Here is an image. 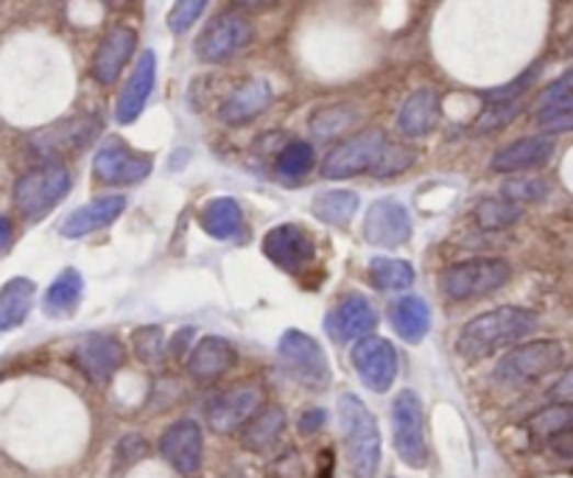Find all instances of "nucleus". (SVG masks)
<instances>
[{
    "label": "nucleus",
    "mask_w": 573,
    "mask_h": 478,
    "mask_svg": "<svg viewBox=\"0 0 573 478\" xmlns=\"http://www.w3.org/2000/svg\"><path fill=\"white\" fill-rule=\"evenodd\" d=\"M535 327L537 313L529 311V308H493V311L470 319L468 325L462 327L457 349L464 358H470V362H479V358L493 356L498 349L524 342Z\"/></svg>",
    "instance_id": "f257e3e1"
},
{
    "label": "nucleus",
    "mask_w": 573,
    "mask_h": 478,
    "mask_svg": "<svg viewBox=\"0 0 573 478\" xmlns=\"http://www.w3.org/2000/svg\"><path fill=\"white\" fill-rule=\"evenodd\" d=\"M339 423L341 431H345L352 476L375 478L378 467H381V431H378L375 418L370 414L364 400L350 392L341 394Z\"/></svg>",
    "instance_id": "f03ea898"
},
{
    "label": "nucleus",
    "mask_w": 573,
    "mask_h": 478,
    "mask_svg": "<svg viewBox=\"0 0 573 478\" xmlns=\"http://www.w3.org/2000/svg\"><path fill=\"white\" fill-rule=\"evenodd\" d=\"M70 193V174L63 163L37 166L14 185V204L29 221H43Z\"/></svg>",
    "instance_id": "7ed1b4c3"
},
{
    "label": "nucleus",
    "mask_w": 573,
    "mask_h": 478,
    "mask_svg": "<svg viewBox=\"0 0 573 478\" xmlns=\"http://www.w3.org/2000/svg\"><path fill=\"white\" fill-rule=\"evenodd\" d=\"M565 362V347L554 338H540V342H526L509 349L495 367V378L506 387H526L535 380L546 378Z\"/></svg>",
    "instance_id": "20e7f679"
},
{
    "label": "nucleus",
    "mask_w": 573,
    "mask_h": 478,
    "mask_svg": "<svg viewBox=\"0 0 573 478\" xmlns=\"http://www.w3.org/2000/svg\"><path fill=\"white\" fill-rule=\"evenodd\" d=\"M512 277V266L504 258H470L442 271V291L450 300H479L504 289Z\"/></svg>",
    "instance_id": "39448f33"
},
{
    "label": "nucleus",
    "mask_w": 573,
    "mask_h": 478,
    "mask_svg": "<svg viewBox=\"0 0 573 478\" xmlns=\"http://www.w3.org/2000/svg\"><path fill=\"white\" fill-rule=\"evenodd\" d=\"M255 37L252 20L240 12H222L210 20L196 40V56L207 65H222L247 48Z\"/></svg>",
    "instance_id": "423d86ee"
},
{
    "label": "nucleus",
    "mask_w": 573,
    "mask_h": 478,
    "mask_svg": "<svg viewBox=\"0 0 573 478\" xmlns=\"http://www.w3.org/2000/svg\"><path fill=\"white\" fill-rule=\"evenodd\" d=\"M278 356L283 362L285 373L294 380H300L303 387L325 389L330 383V367H327L325 349L308 333L285 331L278 344Z\"/></svg>",
    "instance_id": "0eeeda50"
},
{
    "label": "nucleus",
    "mask_w": 573,
    "mask_h": 478,
    "mask_svg": "<svg viewBox=\"0 0 573 478\" xmlns=\"http://www.w3.org/2000/svg\"><path fill=\"white\" fill-rule=\"evenodd\" d=\"M386 143V132L378 130V126L358 132V135L341 141L334 152L327 154L322 174H325V179H350L358 177V174L372 171Z\"/></svg>",
    "instance_id": "6e6552de"
},
{
    "label": "nucleus",
    "mask_w": 573,
    "mask_h": 478,
    "mask_svg": "<svg viewBox=\"0 0 573 478\" xmlns=\"http://www.w3.org/2000/svg\"><path fill=\"white\" fill-rule=\"evenodd\" d=\"M395 420V448L408 467H426L428 445H426V423H423V403L412 389L401 392L392 405Z\"/></svg>",
    "instance_id": "1a4fd4ad"
},
{
    "label": "nucleus",
    "mask_w": 573,
    "mask_h": 478,
    "mask_svg": "<svg viewBox=\"0 0 573 478\" xmlns=\"http://www.w3.org/2000/svg\"><path fill=\"white\" fill-rule=\"evenodd\" d=\"M93 174L104 185H132L151 174V157L126 146L121 137H106L96 152Z\"/></svg>",
    "instance_id": "9d476101"
},
{
    "label": "nucleus",
    "mask_w": 573,
    "mask_h": 478,
    "mask_svg": "<svg viewBox=\"0 0 573 478\" xmlns=\"http://www.w3.org/2000/svg\"><path fill=\"white\" fill-rule=\"evenodd\" d=\"M260 405H263V389L247 383V387H235L216 394L207 403L204 414H207L210 429L218 431V434H233L258 414Z\"/></svg>",
    "instance_id": "9b49d317"
},
{
    "label": "nucleus",
    "mask_w": 573,
    "mask_h": 478,
    "mask_svg": "<svg viewBox=\"0 0 573 478\" xmlns=\"http://www.w3.org/2000/svg\"><path fill=\"white\" fill-rule=\"evenodd\" d=\"M101 135V121L96 115H76L68 121L50 123L32 137V146L43 157H63L87 148Z\"/></svg>",
    "instance_id": "f8f14e48"
},
{
    "label": "nucleus",
    "mask_w": 573,
    "mask_h": 478,
    "mask_svg": "<svg viewBox=\"0 0 573 478\" xmlns=\"http://www.w3.org/2000/svg\"><path fill=\"white\" fill-rule=\"evenodd\" d=\"M352 367L372 392H386L397 378V353L386 338L364 336L352 347Z\"/></svg>",
    "instance_id": "ddd939ff"
},
{
    "label": "nucleus",
    "mask_w": 573,
    "mask_h": 478,
    "mask_svg": "<svg viewBox=\"0 0 573 478\" xmlns=\"http://www.w3.org/2000/svg\"><path fill=\"white\" fill-rule=\"evenodd\" d=\"M364 238L381 249H395L412 238V215L397 199L383 197L367 210Z\"/></svg>",
    "instance_id": "4468645a"
},
{
    "label": "nucleus",
    "mask_w": 573,
    "mask_h": 478,
    "mask_svg": "<svg viewBox=\"0 0 573 478\" xmlns=\"http://www.w3.org/2000/svg\"><path fill=\"white\" fill-rule=\"evenodd\" d=\"M263 255L289 275H300L314 260V241L296 224H278L263 238Z\"/></svg>",
    "instance_id": "2eb2a0df"
},
{
    "label": "nucleus",
    "mask_w": 573,
    "mask_h": 478,
    "mask_svg": "<svg viewBox=\"0 0 573 478\" xmlns=\"http://www.w3.org/2000/svg\"><path fill=\"white\" fill-rule=\"evenodd\" d=\"M202 451L204 436L196 420H179V423L162 431L160 454L182 476H196L199 467H202Z\"/></svg>",
    "instance_id": "dca6fc26"
},
{
    "label": "nucleus",
    "mask_w": 573,
    "mask_h": 478,
    "mask_svg": "<svg viewBox=\"0 0 573 478\" xmlns=\"http://www.w3.org/2000/svg\"><path fill=\"white\" fill-rule=\"evenodd\" d=\"M124 358V344L117 342L115 336H104V333H93V336L81 338L79 347L74 349V364L93 383H106L121 369Z\"/></svg>",
    "instance_id": "f3484780"
},
{
    "label": "nucleus",
    "mask_w": 573,
    "mask_h": 478,
    "mask_svg": "<svg viewBox=\"0 0 573 478\" xmlns=\"http://www.w3.org/2000/svg\"><path fill=\"white\" fill-rule=\"evenodd\" d=\"M137 45V34L130 25H115V29L106 31V37L101 40L99 48L93 54V65H90V74L99 85L110 87L115 85L117 76L124 74L126 62L132 59Z\"/></svg>",
    "instance_id": "a211bd4d"
},
{
    "label": "nucleus",
    "mask_w": 573,
    "mask_h": 478,
    "mask_svg": "<svg viewBox=\"0 0 573 478\" xmlns=\"http://www.w3.org/2000/svg\"><path fill=\"white\" fill-rule=\"evenodd\" d=\"M378 327V311L370 305V300L361 294H350L327 313L325 331L336 342H358V338L370 336Z\"/></svg>",
    "instance_id": "6ab92c4d"
},
{
    "label": "nucleus",
    "mask_w": 573,
    "mask_h": 478,
    "mask_svg": "<svg viewBox=\"0 0 573 478\" xmlns=\"http://www.w3.org/2000/svg\"><path fill=\"white\" fill-rule=\"evenodd\" d=\"M155 76H157V56L155 51H146L137 59L135 70H132L130 81H126L121 99H117L115 107V121L117 123H135L141 118L143 107H146L148 96L155 90Z\"/></svg>",
    "instance_id": "aec40b11"
},
{
    "label": "nucleus",
    "mask_w": 573,
    "mask_h": 478,
    "mask_svg": "<svg viewBox=\"0 0 573 478\" xmlns=\"http://www.w3.org/2000/svg\"><path fill=\"white\" fill-rule=\"evenodd\" d=\"M271 101H274V92H271L269 81L249 79L229 92L227 101H224L222 110H218V118H222L227 126H244V123L255 121L260 112L269 110Z\"/></svg>",
    "instance_id": "412c9836"
},
{
    "label": "nucleus",
    "mask_w": 573,
    "mask_h": 478,
    "mask_svg": "<svg viewBox=\"0 0 573 478\" xmlns=\"http://www.w3.org/2000/svg\"><path fill=\"white\" fill-rule=\"evenodd\" d=\"M551 154H554V141H551L549 135L520 137V141L498 148V152L493 154V163H490V166H493V171L498 174L526 171V168L546 166Z\"/></svg>",
    "instance_id": "4be33fe9"
},
{
    "label": "nucleus",
    "mask_w": 573,
    "mask_h": 478,
    "mask_svg": "<svg viewBox=\"0 0 573 478\" xmlns=\"http://www.w3.org/2000/svg\"><path fill=\"white\" fill-rule=\"evenodd\" d=\"M235 353L233 344L222 336H204L196 347L191 349V358H188V373L193 375L202 383H210V380L222 378L224 373L235 367Z\"/></svg>",
    "instance_id": "5701e85b"
},
{
    "label": "nucleus",
    "mask_w": 573,
    "mask_h": 478,
    "mask_svg": "<svg viewBox=\"0 0 573 478\" xmlns=\"http://www.w3.org/2000/svg\"><path fill=\"white\" fill-rule=\"evenodd\" d=\"M126 199L124 197H101L96 202L85 204V208H76L68 219L63 221L59 233L65 238H85V235L96 233V230L110 227L117 215L124 213Z\"/></svg>",
    "instance_id": "b1692460"
},
{
    "label": "nucleus",
    "mask_w": 573,
    "mask_h": 478,
    "mask_svg": "<svg viewBox=\"0 0 573 478\" xmlns=\"http://www.w3.org/2000/svg\"><path fill=\"white\" fill-rule=\"evenodd\" d=\"M439 115H442V104H439L437 90L423 87L406 99L401 115H397V126L406 137H426L437 130Z\"/></svg>",
    "instance_id": "393cba45"
},
{
    "label": "nucleus",
    "mask_w": 573,
    "mask_h": 478,
    "mask_svg": "<svg viewBox=\"0 0 573 478\" xmlns=\"http://www.w3.org/2000/svg\"><path fill=\"white\" fill-rule=\"evenodd\" d=\"M392 327L408 344H417L431 331V308L419 297H401L392 305Z\"/></svg>",
    "instance_id": "a878e982"
},
{
    "label": "nucleus",
    "mask_w": 573,
    "mask_h": 478,
    "mask_svg": "<svg viewBox=\"0 0 573 478\" xmlns=\"http://www.w3.org/2000/svg\"><path fill=\"white\" fill-rule=\"evenodd\" d=\"M202 230L210 235V238L218 241H229L244 230V213H240V204L229 197H218L210 199L207 204L202 208Z\"/></svg>",
    "instance_id": "bb28decb"
},
{
    "label": "nucleus",
    "mask_w": 573,
    "mask_h": 478,
    "mask_svg": "<svg viewBox=\"0 0 573 478\" xmlns=\"http://www.w3.org/2000/svg\"><path fill=\"white\" fill-rule=\"evenodd\" d=\"M34 291L37 289L29 277H14L0 289V333L23 325L34 305Z\"/></svg>",
    "instance_id": "cd10ccee"
},
{
    "label": "nucleus",
    "mask_w": 573,
    "mask_h": 478,
    "mask_svg": "<svg viewBox=\"0 0 573 478\" xmlns=\"http://www.w3.org/2000/svg\"><path fill=\"white\" fill-rule=\"evenodd\" d=\"M358 204H361V199H358V193H352V190H322V193L314 197L311 210H314V215L322 224L347 227L352 221V215L358 213Z\"/></svg>",
    "instance_id": "c85d7f7f"
},
{
    "label": "nucleus",
    "mask_w": 573,
    "mask_h": 478,
    "mask_svg": "<svg viewBox=\"0 0 573 478\" xmlns=\"http://www.w3.org/2000/svg\"><path fill=\"white\" fill-rule=\"evenodd\" d=\"M81 294H85V280L76 269H65L63 275L50 282V289L45 291V313L48 316H70L79 308Z\"/></svg>",
    "instance_id": "c756f323"
},
{
    "label": "nucleus",
    "mask_w": 573,
    "mask_h": 478,
    "mask_svg": "<svg viewBox=\"0 0 573 478\" xmlns=\"http://www.w3.org/2000/svg\"><path fill=\"white\" fill-rule=\"evenodd\" d=\"M283 429H285V411L280 409V405H269V409L258 411V414L244 425L240 442H244L249 451H266L280 440Z\"/></svg>",
    "instance_id": "7c9ffc66"
},
{
    "label": "nucleus",
    "mask_w": 573,
    "mask_h": 478,
    "mask_svg": "<svg viewBox=\"0 0 573 478\" xmlns=\"http://www.w3.org/2000/svg\"><path fill=\"white\" fill-rule=\"evenodd\" d=\"M356 118L358 110L352 104L325 107V110H319L311 118V132H314L316 141H336V137H341L350 130Z\"/></svg>",
    "instance_id": "2f4dec72"
},
{
    "label": "nucleus",
    "mask_w": 573,
    "mask_h": 478,
    "mask_svg": "<svg viewBox=\"0 0 573 478\" xmlns=\"http://www.w3.org/2000/svg\"><path fill=\"white\" fill-rule=\"evenodd\" d=\"M370 282L381 291H403L414 282V269L406 260L375 258L370 264Z\"/></svg>",
    "instance_id": "473e14b6"
},
{
    "label": "nucleus",
    "mask_w": 573,
    "mask_h": 478,
    "mask_svg": "<svg viewBox=\"0 0 573 478\" xmlns=\"http://www.w3.org/2000/svg\"><path fill=\"white\" fill-rule=\"evenodd\" d=\"M524 219V208L509 199H487L475 208V221H479L481 230H490V233H498V230L512 227Z\"/></svg>",
    "instance_id": "72a5a7b5"
},
{
    "label": "nucleus",
    "mask_w": 573,
    "mask_h": 478,
    "mask_svg": "<svg viewBox=\"0 0 573 478\" xmlns=\"http://www.w3.org/2000/svg\"><path fill=\"white\" fill-rule=\"evenodd\" d=\"M526 429H529V434L535 436V440L551 442L554 436H560L562 431L573 429V405L557 403L549 405V409L537 411L535 418L526 423Z\"/></svg>",
    "instance_id": "f704fd0d"
},
{
    "label": "nucleus",
    "mask_w": 573,
    "mask_h": 478,
    "mask_svg": "<svg viewBox=\"0 0 573 478\" xmlns=\"http://www.w3.org/2000/svg\"><path fill=\"white\" fill-rule=\"evenodd\" d=\"M314 168V146L308 141H291L280 148L278 171L285 179H303Z\"/></svg>",
    "instance_id": "c9c22d12"
},
{
    "label": "nucleus",
    "mask_w": 573,
    "mask_h": 478,
    "mask_svg": "<svg viewBox=\"0 0 573 478\" xmlns=\"http://www.w3.org/2000/svg\"><path fill=\"white\" fill-rule=\"evenodd\" d=\"M414 159H417V152H414V148L386 143V148H383L381 159L375 163L372 174H375V177H397V174H403L412 168Z\"/></svg>",
    "instance_id": "e433bc0d"
},
{
    "label": "nucleus",
    "mask_w": 573,
    "mask_h": 478,
    "mask_svg": "<svg viewBox=\"0 0 573 478\" xmlns=\"http://www.w3.org/2000/svg\"><path fill=\"white\" fill-rule=\"evenodd\" d=\"M135 356L141 358L143 364H157L162 362V353H166V336H162L160 327H137L135 338Z\"/></svg>",
    "instance_id": "4c0bfd02"
},
{
    "label": "nucleus",
    "mask_w": 573,
    "mask_h": 478,
    "mask_svg": "<svg viewBox=\"0 0 573 478\" xmlns=\"http://www.w3.org/2000/svg\"><path fill=\"white\" fill-rule=\"evenodd\" d=\"M540 68H542V65H535V68H529V70H526V74H520L518 79L509 81V85L495 87V90L484 92V99H487L490 104H504V101H520V96H524V92L529 90L531 85H535L537 76H540Z\"/></svg>",
    "instance_id": "58836bf2"
},
{
    "label": "nucleus",
    "mask_w": 573,
    "mask_h": 478,
    "mask_svg": "<svg viewBox=\"0 0 573 478\" xmlns=\"http://www.w3.org/2000/svg\"><path fill=\"white\" fill-rule=\"evenodd\" d=\"M546 193H549V188H546L542 179H512V182H506L504 190H501V197L515 204L540 202Z\"/></svg>",
    "instance_id": "ea45409f"
},
{
    "label": "nucleus",
    "mask_w": 573,
    "mask_h": 478,
    "mask_svg": "<svg viewBox=\"0 0 573 478\" xmlns=\"http://www.w3.org/2000/svg\"><path fill=\"white\" fill-rule=\"evenodd\" d=\"M204 7H207V0H177L171 12H168V29L173 34H186L196 23L199 14L204 12Z\"/></svg>",
    "instance_id": "a19ab883"
},
{
    "label": "nucleus",
    "mask_w": 573,
    "mask_h": 478,
    "mask_svg": "<svg viewBox=\"0 0 573 478\" xmlns=\"http://www.w3.org/2000/svg\"><path fill=\"white\" fill-rule=\"evenodd\" d=\"M520 112V101H504V104H490V110L479 118L475 123V132H495L506 123L515 121V115Z\"/></svg>",
    "instance_id": "79ce46f5"
},
{
    "label": "nucleus",
    "mask_w": 573,
    "mask_h": 478,
    "mask_svg": "<svg viewBox=\"0 0 573 478\" xmlns=\"http://www.w3.org/2000/svg\"><path fill=\"white\" fill-rule=\"evenodd\" d=\"M546 135H560V132H573V107H542L537 118Z\"/></svg>",
    "instance_id": "37998d69"
},
{
    "label": "nucleus",
    "mask_w": 573,
    "mask_h": 478,
    "mask_svg": "<svg viewBox=\"0 0 573 478\" xmlns=\"http://www.w3.org/2000/svg\"><path fill=\"white\" fill-rule=\"evenodd\" d=\"M551 400L554 403H565V405H573V367H568L565 373L560 375V380H557L554 387H551Z\"/></svg>",
    "instance_id": "c03bdc74"
},
{
    "label": "nucleus",
    "mask_w": 573,
    "mask_h": 478,
    "mask_svg": "<svg viewBox=\"0 0 573 478\" xmlns=\"http://www.w3.org/2000/svg\"><path fill=\"white\" fill-rule=\"evenodd\" d=\"M571 87H573V70H571V74L562 76V79H557L554 85H549V87H546V90H542V96H540V110H542V107L554 104L557 99H562V96H565V92L571 90Z\"/></svg>",
    "instance_id": "a18cd8bd"
},
{
    "label": "nucleus",
    "mask_w": 573,
    "mask_h": 478,
    "mask_svg": "<svg viewBox=\"0 0 573 478\" xmlns=\"http://www.w3.org/2000/svg\"><path fill=\"white\" fill-rule=\"evenodd\" d=\"M117 454H121V459H130L132 465V462H137L146 454V442H143L141 436H126V440L117 445Z\"/></svg>",
    "instance_id": "49530a36"
},
{
    "label": "nucleus",
    "mask_w": 573,
    "mask_h": 478,
    "mask_svg": "<svg viewBox=\"0 0 573 478\" xmlns=\"http://www.w3.org/2000/svg\"><path fill=\"white\" fill-rule=\"evenodd\" d=\"M551 451H554L560 459L573 462V429L562 431L560 436H554V440H551Z\"/></svg>",
    "instance_id": "de8ad7c7"
},
{
    "label": "nucleus",
    "mask_w": 573,
    "mask_h": 478,
    "mask_svg": "<svg viewBox=\"0 0 573 478\" xmlns=\"http://www.w3.org/2000/svg\"><path fill=\"white\" fill-rule=\"evenodd\" d=\"M325 420H327V414L322 409L305 411L303 420H300V431H303V434H316V431L325 425Z\"/></svg>",
    "instance_id": "09e8293b"
},
{
    "label": "nucleus",
    "mask_w": 573,
    "mask_h": 478,
    "mask_svg": "<svg viewBox=\"0 0 573 478\" xmlns=\"http://www.w3.org/2000/svg\"><path fill=\"white\" fill-rule=\"evenodd\" d=\"M12 246V221L7 215H0V255Z\"/></svg>",
    "instance_id": "8fccbe9b"
},
{
    "label": "nucleus",
    "mask_w": 573,
    "mask_h": 478,
    "mask_svg": "<svg viewBox=\"0 0 573 478\" xmlns=\"http://www.w3.org/2000/svg\"><path fill=\"white\" fill-rule=\"evenodd\" d=\"M280 3V0H233V7L238 9H269Z\"/></svg>",
    "instance_id": "3c124183"
},
{
    "label": "nucleus",
    "mask_w": 573,
    "mask_h": 478,
    "mask_svg": "<svg viewBox=\"0 0 573 478\" xmlns=\"http://www.w3.org/2000/svg\"><path fill=\"white\" fill-rule=\"evenodd\" d=\"M101 3L110 9H115V12H124V9L132 7V0H101Z\"/></svg>",
    "instance_id": "603ef678"
}]
</instances>
